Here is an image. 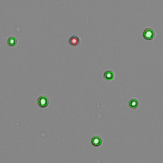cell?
Here are the masks:
<instances>
[{
  "label": "cell",
  "instance_id": "6da1fadb",
  "mask_svg": "<svg viewBox=\"0 0 163 163\" xmlns=\"http://www.w3.org/2000/svg\"><path fill=\"white\" fill-rule=\"evenodd\" d=\"M156 36V32L152 28L148 27L145 29L143 32V37L148 40H152Z\"/></svg>",
  "mask_w": 163,
  "mask_h": 163
},
{
  "label": "cell",
  "instance_id": "277c9868",
  "mask_svg": "<svg viewBox=\"0 0 163 163\" xmlns=\"http://www.w3.org/2000/svg\"><path fill=\"white\" fill-rule=\"evenodd\" d=\"M104 78L108 81H111L114 79L115 73L112 70H108L104 72L103 73Z\"/></svg>",
  "mask_w": 163,
  "mask_h": 163
},
{
  "label": "cell",
  "instance_id": "52a82bcc",
  "mask_svg": "<svg viewBox=\"0 0 163 163\" xmlns=\"http://www.w3.org/2000/svg\"><path fill=\"white\" fill-rule=\"evenodd\" d=\"M18 44V39L15 36H11L8 39V44L11 47L15 46Z\"/></svg>",
  "mask_w": 163,
  "mask_h": 163
},
{
  "label": "cell",
  "instance_id": "7a4b0ae2",
  "mask_svg": "<svg viewBox=\"0 0 163 163\" xmlns=\"http://www.w3.org/2000/svg\"><path fill=\"white\" fill-rule=\"evenodd\" d=\"M38 103L39 107L42 108H45L48 106L50 104V101L48 98L46 96L41 95L38 98Z\"/></svg>",
  "mask_w": 163,
  "mask_h": 163
},
{
  "label": "cell",
  "instance_id": "5b68a950",
  "mask_svg": "<svg viewBox=\"0 0 163 163\" xmlns=\"http://www.w3.org/2000/svg\"><path fill=\"white\" fill-rule=\"evenodd\" d=\"M92 145L95 147H99L102 144V140L99 136H94L92 139Z\"/></svg>",
  "mask_w": 163,
  "mask_h": 163
},
{
  "label": "cell",
  "instance_id": "8992f818",
  "mask_svg": "<svg viewBox=\"0 0 163 163\" xmlns=\"http://www.w3.org/2000/svg\"><path fill=\"white\" fill-rule=\"evenodd\" d=\"M140 102L137 98H132L129 102V106L132 109H137L139 106Z\"/></svg>",
  "mask_w": 163,
  "mask_h": 163
},
{
  "label": "cell",
  "instance_id": "3957f363",
  "mask_svg": "<svg viewBox=\"0 0 163 163\" xmlns=\"http://www.w3.org/2000/svg\"><path fill=\"white\" fill-rule=\"evenodd\" d=\"M68 42L71 46L76 47L80 43V38L76 35H73L69 39Z\"/></svg>",
  "mask_w": 163,
  "mask_h": 163
}]
</instances>
